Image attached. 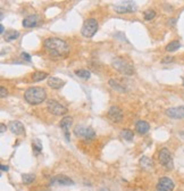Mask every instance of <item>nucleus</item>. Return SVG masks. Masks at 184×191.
I'll return each instance as SVG.
<instances>
[{"mask_svg":"<svg viewBox=\"0 0 184 191\" xmlns=\"http://www.w3.org/2000/svg\"><path fill=\"white\" fill-rule=\"evenodd\" d=\"M108 116L109 119L114 121V122H121L123 119V112L122 109L117 107V106H113L112 108L108 110Z\"/></svg>","mask_w":184,"mask_h":191,"instance_id":"obj_11","label":"nucleus"},{"mask_svg":"<svg viewBox=\"0 0 184 191\" xmlns=\"http://www.w3.org/2000/svg\"><path fill=\"white\" fill-rule=\"evenodd\" d=\"M18 36H20V32H18V31H14V30L7 31V32L3 34L5 40L8 41V42H12V41H14V40H16Z\"/></svg>","mask_w":184,"mask_h":191,"instance_id":"obj_19","label":"nucleus"},{"mask_svg":"<svg viewBox=\"0 0 184 191\" xmlns=\"http://www.w3.org/2000/svg\"><path fill=\"white\" fill-rule=\"evenodd\" d=\"M73 124V119L72 117H69V116H66L64 119L60 121V128L64 130V134H65V138L67 141H69V139H71V135H69V128L71 125Z\"/></svg>","mask_w":184,"mask_h":191,"instance_id":"obj_12","label":"nucleus"},{"mask_svg":"<svg viewBox=\"0 0 184 191\" xmlns=\"http://www.w3.org/2000/svg\"><path fill=\"white\" fill-rule=\"evenodd\" d=\"M34 180H35V175L34 174L26 173V174L22 175V181H23L24 184H30V183H32Z\"/></svg>","mask_w":184,"mask_h":191,"instance_id":"obj_24","label":"nucleus"},{"mask_svg":"<svg viewBox=\"0 0 184 191\" xmlns=\"http://www.w3.org/2000/svg\"><path fill=\"white\" fill-rule=\"evenodd\" d=\"M8 170H9V168H8V166H6V165H1V171H8Z\"/></svg>","mask_w":184,"mask_h":191,"instance_id":"obj_31","label":"nucleus"},{"mask_svg":"<svg viewBox=\"0 0 184 191\" xmlns=\"http://www.w3.org/2000/svg\"><path fill=\"white\" fill-rule=\"evenodd\" d=\"M159 161L166 170H173V167H174L172 155L167 148H163L160 150V152H159Z\"/></svg>","mask_w":184,"mask_h":191,"instance_id":"obj_5","label":"nucleus"},{"mask_svg":"<svg viewBox=\"0 0 184 191\" xmlns=\"http://www.w3.org/2000/svg\"><path fill=\"white\" fill-rule=\"evenodd\" d=\"M48 110L53 115H64L67 113V108L57 100H49L48 101Z\"/></svg>","mask_w":184,"mask_h":191,"instance_id":"obj_7","label":"nucleus"},{"mask_svg":"<svg viewBox=\"0 0 184 191\" xmlns=\"http://www.w3.org/2000/svg\"><path fill=\"white\" fill-rule=\"evenodd\" d=\"M51 184H58V185H72L74 184V181L72 179H69L66 175H57L51 180Z\"/></svg>","mask_w":184,"mask_h":191,"instance_id":"obj_13","label":"nucleus"},{"mask_svg":"<svg viewBox=\"0 0 184 191\" xmlns=\"http://www.w3.org/2000/svg\"><path fill=\"white\" fill-rule=\"evenodd\" d=\"M140 165H141L142 168H143L145 171H148V172H151L154 168V161H152V159H150L149 157H147V156L141 157V159H140Z\"/></svg>","mask_w":184,"mask_h":191,"instance_id":"obj_17","label":"nucleus"},{"mask_svg":"<svg viewBox=\"0 0 184 191\" xmlns=\"http://www.w3.org/2000/svg\"><path fill=\"white\" fill-rule=\"evenodd\" d=\"M75 74L79 76V77L84 79V80L90 79V76H91V73H90L88 69H77V71H75Z\"/></svg>","mask_w":184,"mask_h":191,"instance_id":"obj_23","label":"nucleus"},{"mask_svg":"<svg viewBox=\"0 0 184 191\" xmlns=\"http://www.w3.org/2000/svg\"><path fill=\"white\" fill-rule=\"evenodd\" d=\"M48 86L53 89H60L62 86H65V81L58 79L56 76H50L48 77Z\"/></svg>","mask_w":184,"mask_h":191,"instance_id":"obj_16","label":"nucleus"},{"mask_svg":"<svg viewBox=\"0 0 184 191\" xmlns=\"http://www.w3.org/2000/svg\"><path fill=\"white\" fill-rule=\"evenodd\" d=\"M174 182L167 176H164L159 180L157 184V189L159 191H173L174 190Z\"/></svg>","mask_w":184,"mask_h":191,"instance_id":"obj_8","label":"nucleus"},{"mask_svg":"<svg viewBox=\"0 0 184 191\" xmlns=\"http://www.w3.org/2000/svg\"><path fill=\"white\" fill-rule=\"evenodd\" d=\"M9 130L12 133L16 135H21L23 134L24 132H25V128H24V125L20 121H14L9 124Z\"/></svg>","mask_w":184,"mask_h":191,"instance_id":"obj_14","label":"nucleus"},{"mask_svg":"<svg viewBox=\"0 0 184 191\" xmlns=\"http://www.w3.org/2000/svg\"><path fill=\"white\" fill-rule=\"evenodd\" d=\"M183 86H184V76H183Z\"/></svg>","mask_w":184,"mask_h":191,"instance_id":"obj_36","label":"nucleus"},{"mask_svg":"<svg viewBox=\"0 0 184 191\" xmlns=\"http://www.w3.org/2000/svg\"><path fill=\"white\" fill-rule=\"evenodd\" d=\"M143 16H145V21H151V20H154V17H156V12L152 10V9L145 10V14H143Z\"/></svg>","mask_w":184,"mask_h":191,"instance_id":"obj_26","label":"nucleus"},{"mask_svg":"<svg viewBox=\"0 0 184 191\" xmlns=\"http://www.w3.org/2000/svg\"><path fill=\"white\" fill-rule=\"evenodd\" d=\"M24 98L31 105H39L43 102L47 98V92L43 88L40 86H32L27 89L24 93Z\"/></svg>","mask_w":184,"mask_h":191,"instance_id":"obj_2","label":"nucleus"},{"mask_svg":"<svg viewBox=\"0 0 184 191\" xmlns=\"http://www.w3.org/2000/svg\"><path fill=\"white\" fill-rule=\"evenodd\" d=\"M47 77H48V73L46 72H35L32 74L33 82H39V81H42V80L47 79Z\"/></svg>","mask_w":184,"mask_h":191,"instance_id":"obj_21","label":"nucleus"},{"mask_svg":"<svg viewBox=\"0 0 184 191\" xmlns=\"http://www.w3.org/2000/svg\"><path fill=\"white\" fill-rule=\"evenodd\" d=\"M180 47H181L180 41H178V40H174V41L169 42L167 46H166V51H168V53H173V51H176Z\"/></svg>","mask_w":184,"mask_h":191,"instance_id":"obj_20","label":"nucleus"},{"mask_svg":"<svg viewBox=\"0 0 184 191\" xmlns=\"http://www.w3.org/2000/svg\"><path fill=\"white\" fill-rule=\"evenodd\" d=\"M74 132L77 137L84 138L86 140H91L95 137V132L93 128H89V126H84V125H77L74 128Z\"/></svg>","mask_w":184,"mask_h":191,"instance_id":"obj_6","label":"nucleus"},{"mask_svg":"<svg viewBox=\"0 0 184 191\" xmlns=\"http://www.w3.org/2000/svg\"><path fill=\"white\" fill-rule=\"evenodd\" d=\"M109 86H112L114 90H117L119 92H125V91H126V88H124V86L119 84V83L117 82V81H115V80H110V81H109Z\"/></svg>","mask_w":184,"mask_h":191,"instance_id":"obj_22","label":"nucleus"},{"mask_svg":"<svg viewBox=\"0 0 184 191\" xmlns=\"http://www.w3.org/2000/svg\"><path fill=\"white\" fill-rule=\"evenodd\" d=\"M173 58L172 57H167V58H165V60H163V63H166V62H172Z\"/></svg>","mask_w":184,"mask_h":191,"instance_id":"obj_32","label":"nucleus"},{"mask_svg":"<svg viewBox=\"0 0 184 191\" xmlns=\"http://www.w3.org/2000/svg\"><path fill=\"white\" fill-rule=\"evenodd\" d=\"M166 115L171 119H184V106L180 107H173V108H168L166 110Z\"/></svg>","mask_w":184,"mask_h":191,"instance_id":"obj_9","label":"nucleus"},{"mask_svg":"<svg viewBox=\"0 0 184 191\" xmlns=\"http://www.w3.org/2000/svg\"><path fill=\"white\" fill-rule=\"evenodd\" d=\"M21 57H22V58H23L24 60H26V62H31V56H30V55H29V54H26V53H22Z\"/></svg>","mask_w":184,"mask_h":191,"instance_id":"obj_29","label":"nucleus"},{"mask_svg":"<svg viewBox=\"0 0 184 191\" xmlns=\"http://www.w3.org/2000/svg\"><path fill=\"white\" fill-rule=\"evenodd\" d=\"M43 46L49 51V54L56 57L65 56L69 51L68 44L64 40L58 39V38H48V39L44 40Z\"/></svg>","mask_w":184,"mask_h":191,"instance_id":"obj_1","label":"nucleus"},{"mask_svg":"<svg viewBox=\"0 0 184 191\" xmlns=\"http://www.w3.org/2000/svg\"><path fill=\"white\" fill-rule=\"evenodd\" d=\"M115 10L117 12L118 14H126V13H132V12H134L136 9V6H135L134 2H123L121 5H117V6L114 7Z\"/></svg>","mask_w":184,"mask_h":191,"instance_id":"obj_10","label":"nucleus"},{"mask_svg":"<svg viewBox=\"0 0 184 191\" xmlns=\"http://www.w3.org/2000/svg\"><path fill=\"white\" fill-rule=\"evenodd\" d=\"M135 130H136L140 134H145V133H148L149 130H150V125H149V123L145 122V121H139V122L135 124Z\"/></svg>","mask_w":184,"mask_h":191,"instance_id":"obj_18","label":"nucleus"},{"mask_svg":"<svg viewBox=\"0 0 184 191\" xmlns=\"http://www.w3.org/2000/svg\"><path fill=\"white\" fill-rule=\"evenodd\" d=\"M0 33H1V34H5V29H3L2 25H0Z\"/></svg>","mask_w":184,"mask_h":191,"instance_id":"obj_33","label":"nucleus"},{"mask_svg":"<svg viewBox=\"0 0 184 191\" xmlns=\"http://www.w3.org/2000/svg\"><path fill=\"white\" fill-rule=\"evenodd\" d=\"M7 95H8L7 90L5 89L3 86H0V97H1V98H5V97H7Z\"/></svg>","mask_w":184,"mask_h":191,"instance_id":"obj_28","label":"nucleus"},{"mask_svg":"<svg viewBox=\"0 0 184 191\" xmlns=\"http://www.w3.org/2000/svg\"><path fill=\"white\" fill-rule=\"evenodd\" d=\"M98 31V22L94 18H89L84 22L82 26V35L85 36V38H92L94 35L95 32Z\"/></svg>","mask_w":184,"mask_h":191,"instance_id":"obj_4","label":"nucleus"},{"mask_svg":"<svg viewBox=\"0 0 184 191\" xmlns=\"http://www.w3.org/2000/svg\"><path fill=\"white\" fill-rule=\"evenodd\" d=\"M33 150H35L36 154H39L42 150V145L40 143V140H38V139H35L33 141Z\"/></svg>","mask_w":184,"mask_h":191,"instance_id":"obj_27","label":"nucleus"},{"mask_svg":"<svg viewBox=\"0 0 184 191\" xmlns=\"http://www.w3.org/2000/svg\"><path fill=\"white\" fill-rule=\"evenodd\" d=\"M122 137L126 140V141H132L133 138H134V133H133V131L126 128V130H123L122 131Z\"/></svg>","mask_w":184,"mask_h":191,"instance_id":"obj_25","label":"nucleus"},{"mask_svg":"<svg viewBox=\"0 0 184 191\" xmlns=\"http://www.w3.org/2000/svg\"><path fill=\"white\" fill-rule=\"evenodd\" d=\"M6 125H5V124H3V123H1V125H0V132H1V133H5V132H6Z\"/></svg>","mask_w":184,"mask_h":191,"instance_id":"obj_30","label":"nucleus"},{"mask_svg":"<svg viewBox=\"0 0 184 191\" xmlns=\"http://www.w3.org/2000/svg\"><path fill=\"white\" fill-rule=\"evenodd\" d=\"M38 23H39V17L36 15H30V16H27L26 18L23 20V26L26 27V29L36 26Z\"/></svg>","mask_w":184,"mask_h":191,"instance_id":"obj_15","label":"nucleus"},{"mask_svg":"<svg viewBox=\"0 0 184 191\" xmlns=\"http://www.w3.org/2000/svg\"><path fill=\"white\" fill-rule=\"evenodd\" d=\"M113 67L116 68L119 73L125 74V75H132L134 73V67L131 63H128L127 60L124 59V58H121V57H117L115 59L113 60L112 63Z\"/></svg>","mask_w":184,"mask_h":191,"instance_id":"obj_3","label":"nucleus"},{"mask_svg":"<svg viewBox=\"0 0 184 191\" xmlns=\"http://www.w3.org/2000/svg\"><path fill=\"white\" fill-rule=\"evenodd\" d=\"M100 191H109L108 189H106V188H102V189H100Z\"/></svg>","mask_w":184,"mask_h":191,"instance_id":"obj_34","label":"nucleus"},{"mask_svg":"<svg viewBox=\"0 0 184 191\" xmlns=\"http://www.w3.org/2000/svg\"><path fill=\"white\" fill-rule=\"evenodd\" d=\"M181 135H182V137H184V133H183V132H182V133H181Z\"/></svg>","mask_w":184,"mask_h":191,"instance_id":"obj_35","label":"nucleus"}]
</instances>
